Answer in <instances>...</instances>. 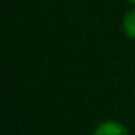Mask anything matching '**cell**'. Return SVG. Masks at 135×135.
I'll list each match as a JSON object with an SVG mask.
<instances>
[{
    "label": "cell",
    "instance_id": "2",
    "mask_svg": "<svg viewBox=\"0 0 135 135\" xmlns=\"http://www.w3.org/2000/svg\"><path fill=\"white\" fill-rule=\"evenodd\" d=\"M122 31L125 33V36H128L130 40L135 41V9L128 10L122 19Z\"/></svg>",
    "mask_w": 135,
    "mask_h": 135
},
{
    "label": "cell",
    "instance_id": "1",
    "mask_svg": "<svg viewBox=\"0 0 135 135\" xmlns=\"http://www.w3.org/2000/svg\"><path fill=\"white\" fill-rule=\"evenodd\" d=\"M92 135H130V132L118 120H104L94 127Z\"/></svg>",
    "mask_w": 135,
    "mask_h": 135
},
{
    "label": "cell",
    "instance_id": "3",
    "mask_svg": "<svg viewBox=\"0 0 135 135\" xmlns=\"http://www.w3.org/2000/svg\"><path fill=\"white\" fill-rule=\"evenodd\" d=\"M130 2H132V3H133V5H135V0H130Z\"/></svg>",
    "mask_w": 135,
    "mask_h": 135
}]
</instances>
